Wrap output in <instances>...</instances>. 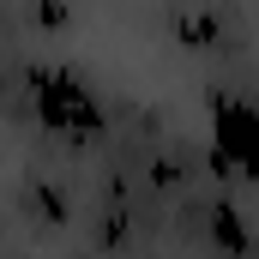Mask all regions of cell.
I'll use <instances>...</instances> for the list:
<instances>
[{
  "label": "cell",
  "mask_w": 259,
  "mask_h": 259,
  "mask_svg": "<svg viewBox=\"0 0 259 259\" xmlns=\"http://www.w3.org/2000/svg\"><path fill=\"white\" fill-rule=\"evenodd\" d=\"M30 91H36L42 127H55V133H103V103L66 66H30Z\"/></svg>",
  "instance_id": "1"
},
{
  "label": "cell",
  "mask_w": 259,
  "mask_h": 259,
  "mask_svg": "<svg viewBox=\"0 0 259 259\" xmlns=\"http://www.w3.org/2000/svg\"><path fill=\"white\" fill-rule=\"evenodd\" d=\"M211 157L217 169H241L247 181H259V103L211 97Z\"/></svg>",
  "instance_id": "2"
},
{
  "label": "cell",
  "mask_w": 259,
  "mask_h": 259,
  "mask_svg": "<svg viewBox=\"0 0 259 259\" xmlns=\"http://www.w3.org/2000/svg\"><path fill=\"white\" fill-rule=\"evenodd\" d=\"M211 235H217V247L229 259H241L247 247H253V235L241 229V217H235V205H211Z\"/></svg>",
  "instance_id": "3"
},
{
  "label": "cell",
  "mask_w": 259,
  "mask_h": 259,
  "mask_svg": "<svg viewBox=\"0 0 259 259\" xmlns=\"http://www.w3.org/2000/svg\"><path fill=\"white\" fill-rule=\"evenodd\" d=\"M36 12H42V24H49V30H61V24H66V6H61V0H42Z\"/></svg>",
  "instance_id": "4"
}]
</instances>
